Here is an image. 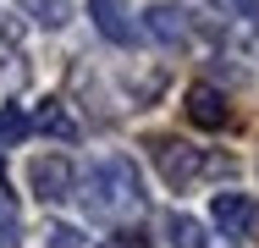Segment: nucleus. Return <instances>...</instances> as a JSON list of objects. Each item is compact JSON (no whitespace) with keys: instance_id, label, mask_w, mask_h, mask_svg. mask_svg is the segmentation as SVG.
Wrapping results in <instances>:
<instances>
[{"instance_id":"obj_1","label":"nucleus","mask_w":259,"mask_h":248,"mask_svg":"<svg viewBox=\"0 0 259 248\" xmlns=\"http://www.w3.org/2000/svg\"><path fill=\"white\" fill-rule=\"evenodd\" d=\"M77 198L89 204V215H138L144 210V182H138L133 160H100Z\"/></svg>"},{"instance_id":"obj_2","label":"nucleus","mask_w":259,"mask_h":248,"mask_svg":"<svg viewBox=\"0 0 259 248\" xmlns=\"http://www.w3.org/2000/svg\"><path fill=\"white\" fill-rule=\"evenodd\" d=\"M209 221H215L221 237H232V243L259 237V204L248 193H215L209 198Z\"/></svg>"},{"instance_id":"obj_3","label":"nucleus","mask_w":259,"mask_h":248,"mask_svg":"<svg viewBox=\"0 0 259 248\" xmlns=\"http://www.w3.org/2000/svg\"><path fill=\"white\" fill-rule=\"evenodd\" d=\"M155 166H160V177H165V188H188V182L204 171V154L193 144H182V138H160L155 144Z\"/></svg>"},{"instance_id":"obj_4","label":"nucleus","mask_w":259,"mask_h":248,"mask_svg":"<svg viewBox=\"0 0 259 248\" xmlns=\"http://www.w3.org/2000/svg\"><path fill=\"white\" fill-rule=\"evenodd\" d=\"M28 182H33V193L45 198V204H61V198L77 193V171H72V160H66V154H45V160H33Z\"/></svg>"},{"instance_id":"obj_5","label":"nucleus","mask_w":259,"mask_h":248,"mask_svg":"<svg viewBox=\"0 0 259 248\" xmlns=\"http://www.w3.org/2000/svg\"><path fill=\"white\" fill-rule=\"evenodd\" d=\"M188 121H193V127H209V133L226 127V121H232L226 94H221L215 83H193V89H188Z\"/></svg>"},{"instance_id":"obj_6","label":"nucleus","mask_w":259,"mask_h":248,"mask_svg":"<svg viewBox=\"0 0 259 248\" xmlns=\"http://www.w3.org/2000/svg\"><path fill=\"white\" fill-rule=\"evenodd\" d=\"M144 28H149V39H160V45H182L188 39V11H177V6H149L144 11Z\"/></svg>"},{"instance_id":"obj_7","label":"nucleus","mask_w":259,"mask_h":248,"mask_svg":"<svg viewBox=\"0 0 259 248\" xmlns=\"http://www.w3.org/2000/svg\"><path fill=\"white\" fill-rule=\"evenodd\" d=\"M89 17H94V28H100L110 45H127L133 39V22H127L121 0H89Z\"/></svg>"},{"instance_id":"obj_8","label":"nucleus","mask_w":259,"mask_h":248,"mask_svg":"<svg viewBox=\"0 0 259 248\" xmlns=\"http://www.w3.org/2000/svg\"><path fill=\"white\" fill-rule=\"evenodd\" d=\"M33 127H39V133H55V138H72V133H77V127H72V116H66L55 99H45V105L33 110Z\"/></svg>"},{"instance_id":"obj_9","label":"nucleus","mask_w":259,"mask_h":248,"mask_svg":"<svg viewBox=\"0 0 259 248\" xmlns=\"http://www.w3.org/2000/svg\"><path fill=\"white\" fill-rule=\"evenodd\" d=\"M165 232H171V243H177V248H209L204 226H199L193 215H171V226H165Z\"/></svg>"},{"instance_id":"obj_10","label":"nucleus","mask_w":259,"mask_h":248,"mask_svg":"<svg viewBox=\"0 0 259 248\" xmlns=\"http://www.w3.org/2000/svg\"><path fill=\"white\" fill-rule=\"evenodd\" d=\"M22 138H28V116L17 105H0V149H17Z\"/></svg>"},{"instance_id":"obj_11","label":"nucleus","mask_w":259,"mask_h":248,"mask_svg":"<svg viewBox=\"0 0 259 248\" xmlns=\"http://www.w3.org/2000/svg\"><path fill=\"white\" fill-rule=\"evenodd\" d=\"M22 6H28V11H33L45 28H61V22L72 17V6H66V0H22Z\"/></svg>"},{"instance_id":"obj_12","label":"nucleus","mask_w":259,"mask_h":248,"mask_svg":"<svg viewBox=\"0 0 259 248\" xmlns=\"http://www.w3.org/2000/svg\"><path fill=\"white\" fill-rule=\"evenodd\" d=\"M100 248H149V237L144 232H110V237H100Z\"/></svg>"},{"instance_id":"obj_13","label":"nucleus","mask_w":259,"mask_h":248,"mask_svg":"<svg viewBox=\"0 0 259 248\" xmlns=\"http://www.w3.org/2000/svg\"><path fill=\"white\" fill-rule=\"evenodd\" d=\"M17 237H22V226H17V215L0 204V248H17Z\"/></svg>"},{"instance_id":"obj_14","label":"nucleus","mask_w":259,"mask_h":248,"mask_svg":"<svg viewBox=\"0 0 259 248\" xmlns=\"http://www.w3.org/2000/svg\"><path fill=\"white\" fill-rule=\"evenodd\" d=\"M0 193H6V177H0Z\"/></svg>"}]
</instances>
